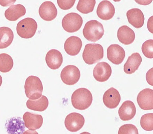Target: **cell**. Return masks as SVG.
Masks as SVG:
<instances>
[{
	"label": "cell",
	"mask_w": 153,
	"mask_h": 134,
	"mask_svg": "<svg viewBox=\"0 0 153 134\" xmlns=\"http://www.w3.org/2000/svg\"><path fill=\"white\" fill-rule=\"evenodd\" d=\"M93 100L91 92L85 88H79L75 90L71 97L73 106L79 110L87 109L91 105Z\"/></svg>",
	"instance_id": "cell-1"
},
{
	"label": "cell",
	"mask_w": 153,
	"mask_h": 134,
	"mask_svg": "<svg viewBox=\"0 0 153 134\" xmlns=\"http://www.w3.org/2000/svg\"><path fill=\"white\" fill-rule=\"evenodd\" d=\"M104 49L99 44L90 43L86 45L82 54L85 62L88 65L96 64L104 57Z\"/></svg>",
	"instance_id": "cell-2"
},
{
	"label": "cell",
	"mask_w": 153,
	"mask_h": 134,
	"mask_svg": "<svg viewBox=\"0 0 153 134\" xmlns=\"http://www.w3.org/2000/svg\"><path fill=\"white\" fill-rule=\"evenodd\" d=\"M25 93L27 98L31 100H36L42 96L43 87L38 77L30 76L27 77L25 85Z\"/></svg>",
	"instance_id": "cell-3"
},
{
	"label": "cell",
	"mask_w": 153,
	"mask_h": 134,
	"mask_svg": "<svg viewBox=\"0 0 153 134\" xmlns=\"http://www.w3.org/2000/svg\"><path fill=\"white\" fill-rule=\"evenodd\" d=\"M103 25L96 20H91L86 23L83 30L85 38L87 40L97 42L102 38L104 34Z\"/></svg>",
	"instance_id": "cell-4"
},
{
	"label": "cell",
	"mask_w": 153,
	"mask_h": 134,
	"mask_svg": "<svg viewBox=\"0 0 153 134\" xmlns=\"http://www.w3.org/2000/svg\"><path fill=\"white\" fill-rule=\"evenodd\" d=\"M37 24L34 19L27 18L20 21L17 25L18 34L23 39L31 38L36 33Z\"/></svg>",
	"instance_id": "cell-5"
},
{
	"label": "cell",
	"mask_w": 153,
	"mask_h": 134,
	"mask_svg": "<svg viewBox=\"0 0 153 134\" xmlns=\"http://www.w3.org/2000/svg\"><path fill=\"white\" fill-rule=\"evenodd\" d=\"M83 22L82 17L76 13H70L62 19V26L65 31L68 33L76 32L81 28Z\"/></svg>",
	"instance_id": "cell-6"
},
{
	"label": "cell",
	"mask_w": 153,
	"mask_h": 134,
	"mask_svg": "<svg viewBox=\"0 0 153 134\" xmlns=\"http://www.w3.org/2000/svg\"><path fill=\"white\" fill-rule=\"evenodd\" d=\"M81 73L79 69L75 66L68 65L62 69L61 73L62 80L65 84L73 85L79 80Z\"/></svg>",
	"instance_id": "cell-7"
},
{
	"label": "cell",
	"mask_w": 153,
	"mask_h": 134,
	"mask_svg": "<svg viewBox=\"0 0 153 134\" xmlns=\"http://www.w3.org/2000/svg\"><path fill=\"white\" fill-rule=\"evenodd\" d=\"M85 119L79 113L73 112L67 116L65 121V125L69 131L75 133L80 130L84 125Z\"/></svg>",
	"instance_id": "cell-8"
},
{
	"label": "cell",
	"mask_w": 153,
	"mask_h": 134,
	"mask_svg": "<svg viewBox=\"0 0 153 134\" xmlns=\"http://www.w3.org/2000/svg\"><path fill=\"white\" fill-rule=\"evenodd\" d=\"M112 70L110 65L105 62L98 63L93 70V76L96 80L104 82L109 79Z\"/></svg>",
	"instance_id": "cell-9"
},
{
	"label": "cell",
	"mask_w": 153,
	"mask_h": 134,
	"mask_svg": "<svg viewBox=\"0 0 153 134\" xmlns=\"http://www.w3.org/2000/svg\"><path fill=\"white\" fill-rule=\"evenodd\" d=\"M107 56L108 60L111 62L118 65L123 62L126 53L124 49L120 46L117 44H113L108 48Z\"/></svg>",
	"instance_id": "cell-10"
},
{
	"label": "cell",
	"mask_w": 153,
	"mask_h": 134,
	"mask_svg": "<svg viewBox=\"0 0 153 134\" xmlns=\"http://www.w3.org/2000/svg\"><path fill=\"white\" fill-rule=\"evenodd\" d=\"M137 103L142 109L145 110L153 109V90L150 89L142 90L137 98Z\"/></svg>",
	"instance_id": "cell-11"
},
{
	"label": "cell",
	"mask_w": 153,
	"mask_h": 134,
	"mask_svg": "<svg viewBox=\"0 0 153 134\" xmlns=\"http://www.w3.org/2000/svg\"><path fill=\"white\" fill-rule=\"evenodd\" d=\"M39 14L43 20L50 22L56 18L58 11L54 4L51 1H48L44 2L40 6Z\"/></svg>",
	"instance_id": "cell-12"
},
{
	"label": "cell",
	"mask_w": 153,
	"mask_h": 134,
	"mask_svg": "<svg viewBox=\"0 0 153 134\" xmlns=\"http://www.w3.org/2000/svg\"><path fill=\"white\" fill-rule=\"evenodd\" d=\"M104 103L107 107L113 109L116 108L121 101V96L116 89L111 87L104 93L102 98Z\"/></svg>",
	"instance_id": "cell-13"
},
{
	"label": "cell",
	"mask_w": 153,
	"mask_h": 134,
	"mask_svg": "<svg viewBox=\"0 0 153 134\" xmlns=\"http://www.w3.org/2000/svg\"><path fill=\"white\" fill-rule=\"evenodd\" d=\"M5 127L8 134H22L25 130L24 121L20 117H13L8 119Z\"/></svg>",
	"instance_id": "cell-14"
},
{
	"label": "cell",
	"mask_w": 153,
	"mask_h": 134,
	"mask_svg": "<svg viewBox=\"0 0 153 134\" xmlns=\"http://www.w3.org/2000/svg\"><path fill=\"white\" fill-rule=\"evenodd\" d=\"M23 119L25 127L32 131L40 128L43 122V118L41 115L29 112L25 113Z\"/></svg>",
	"instance_id": "cell-15"
},
{
	"label": "cell",
	"mask_w": 153,
	"mask_h": 134,
	"mask_svg": "<svg viewBox=\"0 0 153 134\" xmlns=\"http://www.w3.org/2000/svg\"><path fill=\"white\" fill-rule=\"evenodd\" d=\"M115 7L110 1H103L100 2L98 6L97 14L98 16L102 20L111 19L114 15Z\"/></svg>",
	"instance_id": "cell-16"
},
{
	"label": "cell",
	"mask_w": 153,
	"mask_h": 134,
	"mask_svg": "<svg viewBox=\"0 0 153 134\" xmlns=\"http://www.w3.org/2000/svg\"><path fill=\"white\" fill-rule=\"evenodd\" d=\"M137 112L134 104L131 100H127L123 102L119 108L118 114L121 120L128 121L135 117Z\"/></svg>",
	"instance_id": "cell-17"
},
{
	"label": "cell",
	"mask_w": 153,
	"mask_h": 134,
	"mask_svg": "<svg viewBox=\"0 0 153 134\" xmlns=\"http://www.w3.org/2000/svg\"><path fill=\"white\" fill-rule=\"evenodd\" d=\"M82 46L81 39L78 37L72 36L66 40L64 43V49L67 54L75 56L80 52Z\"/></svg>",
	"instance_id": "cell-18"
},
{
	"label": "cell",
	"mask_w": 153,
	"mask_h": 134,
	"mask_svg": "<svg viewBox=\"0 0 153 134\" xmlns=\"http://www.w3.org/2000/svg\"><path fill=\"white\" fill-rule=\"evenodd\" d=\"M46 63L52 70L58 69L61 66L63 57L61 53L56 49H51L47 52L45 57Z\"/></svg>",
	"instance_id": "cell-19"
},
{
	"label": "cell",
	"mask_w": 153,
	"mask_h": 134,
	"mask_svg": "<svg viewBox=\"0 0 153 134\" xmlns=\"http://www.w3.org/2000/svg\"><path fill=\"white\" fill-rule=\"evenodd\" d=\"M126 16L129 24L136 28L143 26L145 18L143 12L137 8H132L127 12Z\"/></svg>",
	"instance_id": "cell-20"
},
{
	"label": "cell",
	"mask_w": 153,
	"mask_h": 134,
	"mask_svg": "<svg viewBox=\"0 0 153 134\" xmlns=\"http://www.w3.org/2000/svg\"><path fill=\"white\" fill-rule=\"evenodd\" d=\"M142 62V58L137 52L133 53L128 58L123 67L126 73L131 74L135 73L139 68Z\"/></svg>",
	"instance_id": "cell-21"
},
{
	"label": "cell",
	"mask_w": 153,
	"mask_h": 134,
	"mask_svg": "<svg viewBox=\"0 0 153 134\" xmlns=\"http://www.w3.org/2000/svg\"><path fill=\"white\" fill-rule=\"evenodd\" d=\"M117 37L121 43L124 45H128L134 41L135 34L132 29L124 25L119 28L117 32Z\"/></svg>",
	"instance_id": "cell-22"
},
{
	"label": "cell",
	"mask_w": 153,
	"mask_h": 134,
	"mask_svg": "<svg viewBox=\"0 0 153 134\" xmlns=\"http://www.w3.org/2000/svg\"><path fill=\"white\" fill-rule=\"evenodd\" d=\"M26 13V9L22 4L13 5L5 10V16L8 20L14 22L24 16Z\"/></svg>",
	"instance_id": "cell-23"
},
{
	"label": "cell",
	"mask_w": 153,
	"mask_h": 134,
	"mask_svg": "<svg viewBox=\"0 0 153 134\" xmlns=\"http://www.w3.org/2000/svg\"><path fill=\"white\" fill-rule=\"evenodd\" d=\"M14 39V34L9 27H0V49H5L12 44Z\"/></svg>",
	"instance_id": "cell-24"
},
{
	"label": "cell",
	"mask_w": 153,
	"mask_h": 134,
	"mask_svg": "<svg viewBox=\"0 0 153 134\" xmlns=\"http://www.w3.org/2000/svg\"><path fill=\"white\" fill-rule=\"evenodd\" d=\"M49 104V100L47 97L45 96L42 95L40 98L36 100H27L26 106L29 109L42 112L48 108Z\"/></svg>",
	"instance_id": "cell-25"
},
{
	"label": "cell",
	"mask_w": 153,
	"mask_h": 134,
	"mask_svg": "<svg viewBox=\"0 0 153 134\" xmlns=\"http://www.w3.org/2000/svg\"><path fill=\"white\" fill-rule=\"evenodd\" d=\"M14 62L11 57L5 53L0 54V71L7 73L13 68Z\"/></svg>",
	"instance_id": "cell-26"
},
{
	"label": "cell",
	"mask_w": 153,
	"mask_h": 134,
	"mask_svg": "<svg viewBox=\"0 0 153 134\" xmlns=\"http://www.w3.org/2000/svg\"><path fill=\"white\" fill-rule=\"evenodd\" d=\"M95 0L79 1L76 8L79 11L84 14H87L93 12L96 5Z\"/></svg>",
	"instance_id": "cell-27"
},
{
	"label": "cell",
	"mask_w": 153,
	"mask_h": 134,
	"mask_svg": "<svg viewBox=\"0 0 153 134\" xmlns=\"http://www.w3.org/2000/svg\"><path fill=\"white\" fill-rule=\"evenodd\" d=\"M140 124L142 129L148 131L153 130V114L149 113L144 115L140 120Z\"/></svg>",
	"instance_id": "cell-28"
},
{
	"label": "cell",
	"mask_w": 153,
	"mask_h": 134,
	"mask_svg": "<svg viewBox=\"0 0 153 134\" xmlns=\"http://www.w3.org/2000/svg\"><path fill=\"white\" fill-rule=\"evenodd\" d=\"M142 52L146 58H153V40L149 39L146 41L142 45Z\"/></svg>",
	"instance_id": "cell-29"
},
{
	"label": "cell",
	"mask_w": 153,
	"mask_h": 134,
	"mask_svg": "<svg viewBox=\"0 0 153 134\" xmlns=\"http://www.w3.org/2000/svg\"><path fill=\"white\" fill-rule=\"evenodd\" d=\"M139 131L135 125L126 124L121 126L119 129L118 134H139Z\"/></svg>",
	"instance_id": "cell-30"
},
{
	"label": "cell",
	"mask_w": 153,
	"mask_h": 134,
	"mask_svg": "<svg viewBox=\"0 0 153 134\" xmlns=\"http://www.w3.org/2000/svg\"><path fill=\"white\" fill-rule=\"evenodd\" d=\"M75 1H57L59 6L61 9L66 10L71 9L74 5Z\"/></svg>",
	"instance_id": "cell-31"
},
{
	"label": "cell",
	"mask_w": 153,
	"mask_h": 134,
	"mask_svg": "<svg viewBox=\"0 0 153 134\" xmlns=\"http://www.w3.org/2000/svg\"><path fill=\"white\" fill-rule=\"evenodd\" d=\"M146 80L149 85L153 86V68L150 69L146 74Z\"/></svg>",
	"instance_id": "cell-32"
},
{
	"label": "cell",
	"mask_w": 153,
	"mask_h": 134,
	"mask_svg": "<svg viewBox=\"0 0 153 134\" xmlns=\"http://www.w3.org/2000/svg\"><path fill=\"white\" fill-rule=\"evenodd\" d=\"M16 1H0V5L4 7L10 6L14 4Z\"/></svg>",
	"instance_id": "cell-33"
},
{
	"label": "cell",
	"mask_w": 153,
	"mask_h": 134,
	"mask_svg": "<svg viewBox=\"0 0 153 134\" xmlns=\"http://www.w3.org/2000/svg\"><path fill=\"white\" fill-rule=\"evenodd\" d=\"M153 16L151 17L148 20L147 27L150 32L153 34Z\"/></svg>",
	"instance_id": "cell-34"
},
{
	"label": "cell",
	"mask_w": 153,
	"mask_h": 134,
	"mask_svg": "<svg viewBox=\"0 0 153 134\" xmlns=\"http://www.w3.org/2000/svg\"><path fill=\"white\" fill-rule=\"evenodd\" d=\"M136 2H137V3L138 4H141V5H145V4L144 3H145V4H146V5H148V4H149L151 3H152V1H135Z\"/></svg>",
	"instance_id": "cell-35"
},
{
	"label": "cell",
	"mask_w": 153,
	"mask_h": 134,
	"mask_svg": "<svg viewBox=\"0 0 153 134\" xmlns=\"http://www.w3.org/2000/svg\"><path fill=\"white\" fill-rule=\"evenodd\" d=\"M22 134H39L37 132L35 131L29 130H27L25 131Z\"/></svg>",
	"instance_id": "cell-36"
},
{
	"label": "cell",
	"mask_w": 153,
	"mask_h": 134,
	"mask_svg": "<svg viewBox=\"0 0 153 134\" xmlns=\"http://www.w3.org/2000/svg\"><path fill=\"white\" fill-rule=\"evenodd\" d=\"M2 83H3V79L1 75H0V87L1 86Z\"/></svg>",
	"instance_id": "cell-37"
},
{
	"label": "cell",
	"mask_w": 153,
	"mask_h": 134,
	"mask_svg": "<svg viewBox=\"0 0 153 134\" xmlns=\"http://www.w3.org/2000/svg\"><path fill=\"white\" fill-rule=\"evenodd\" d=\"M79 134H91L88 133V132H83V133H81Z\"/></svg>",
	"instance_id": "cell-38"
}]
</instances>
